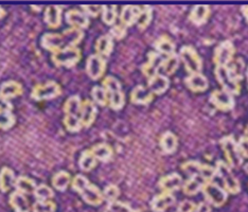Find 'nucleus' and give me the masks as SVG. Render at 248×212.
<instances>
[{
	"label": "nucleus",
	"instance_id": "obj_38",
	"mask_svg": "<svg viewBox=\"0 0 248 212\" xmlns=\"http://www.w3.org/2000/svg\"><path fill=\"white\" fill-rule=\"evenodd\" d=\"M82 107V101L78 96H71L66 100L64 104L65 115L80 116Z\"/></svg>",
	"mask_w": 248,
	"mask_h": 212
},
{
	"label": "nucleus",
	"instance_id": "obj_40",
	"mask_svg": "<svg viewBox=\"0 0 248 212\" xmlns=\"http://www.w3.org/2000/svg\"><path fill=\"white\" fill-rule=\"evenodd\" d=\"M92 97L94 104L100 106H106L108 104V96L103 86H94L92 89Z\"/></svg>",
	"mask_w": 248,
	"mask_h": 212
},
{
	"label": "nucleus",
	"instance_id": "obj_45",
	"mask_svg": "<svg viewBox=\"0 0 248 212\" xmlns=\"http://www.w3.org/2000/svg\"><path fill=\"white\" fill-rule=\"evenodd\" d=\"M15 124V116L12 111L0 110V130H9Z\"/></svg>",
	"mask_w": 248,
	"mask_h": 212
},
{
	"label": "nucleus",
	"instance_id": "obj_7",
	"mask_svg": "<svg viewBox=\"0 0 248 212\" xmlns=\"http://www.w3.org/2000/svg\"><path fill=\"white\" fill-rule=\"evenodd\" d=\"M202 191L205 195L206 202L214 206V207H221L226 203L228 198L227 191L218 183L213 182H208Z\"/></svg>",
	"mask_w": 248,
	"mask_h": 212
},
{
	"label": "nucleus",
	"instance_id": "obj_15",
	"mask_svg": "<svg viewBox=\"0 0 248 212\" xmlns=\"http://www.w3.org/2000/svg\"><path fill=\"white\" fill-rule=\"evenodd\" d=\"M183 178L178 173H171L160 178L158 186L162 192H174L183 187Z\"/></svg>",
	"mask_w": 248,
	"mask_h": 212
},
{
	"label": "nucleus",
	"instance_id": "obj_37",
	"mask_svg": "<svg viewBox=\"0 0 248 212\" xmlns=\"http://www.w3.org/2000/svg\"><path fill=\"white\" fill-rule=\"evenodd\" d=\"M90 150H92V152L93 153L97 160L106 163V161L110 160V158L112 157V149L106 143H98Z\"/></svg>",
	"mask_w": 248,
	"mask_h": 212
},
{
	"label": "nucleus",
	"instance_id": "obj_58",
	"mask_svg": "<svg viewBox=\"0 0 248 212\" xmlns=\"http://www.w3.org/2000/svg\"><path fill=\"white\" fill-rule=\"evenodd\" d=\"M244 170H245V172L247 173V174H248V163L244 166Z\"/></svg>",
	"mask_w": 248,
	"mask_h": 212
},
{
	"label": "nucleus",
	"instance_id": "obj_18",
	"mask_svg": "<svg viewBox=\"0 0 248 212\" xmlns=\"http://www.w3.org/2000/svg\"><path fill=\"white\" fill-rule=\"evenodd\" d=\"M66 22L72 28H78V29H86L89 25L88 16L78 10H69L65 15Z\"/></svg>",
	"mask_w": 248,
	"mask_h": 212
},
{
	"label": "nucleus",
	"instance_id": "obj_4",
	"mask_svg": "<svg viewBox=\"0 0 248 212\" xmlns=\"http://www.w3.org/2000/svg\"><path fill=\"white\" fill-rule=\"evenodd\" d=\"M179 59L190 75L200 74L202 68V61L196 50L191 46H184L179 51Z\"/></svg>",
	"mask_w": 248,
	"mask_h": 212
},
{
	"label": "nucleus",
	"instance_id": "obj_48",
	"mask_svg": "<svg viewBox=\"0 0 248 212\" xmlns=\"http://www.w3.org/2000/svg\"><path fill=\"white\" fill-rule=\"evenodd\" d=\"M199 174L202 178H204V180H206V182H212L213 178L217 176L216 167L202 164V167H201V170H200Z\"/></svg>",
	"mask_w": 248,
	"mask_h": 212
},
{
	"label": "nucleus",
	"instance_id": "obj_6",
	"mask_svg": "<svg viewBox=\"0 0 248 212\" xmlns=\"http://www.w3.org/2000/svg\"><path fill=\"white\" fill-rule=\"evenodd\" d=\"M52 62L59 67H73L81 60V50L77 47H67L52 53Z\"/></svg>",
	"mask_w": 248,
	"mask_h": 212
},
{
	"label": "nucleus",
	"instance_id": "obj_16",
	"mask_svg": "<svg viewBox=\"0 0 248 212\" xmlns=\"http://www.w3.org/2000/svg\"><path fill=\"white\" fill-rule=\"evenodd\" d=\"M175 197L170 192H162L151 200V209L154 212H165L175 203Z\"/></svg>",
	"mask_w": 248,
	"mask_h": 212
},
{
	"label": "nucleus",
	"instance_id": "obj_34",
	"mask_svg": "<svg viewBox=\"0 0 248 212\" xmlns=\"http://www.w3.org/2000/svg\"><path fill=\"white\" fill-rule=\"evenodd\" d=\"M179 63H180L179 55L174 53L170 55V57H167V59L163 60V62L159 68V72L162 71L165 76H171L177 70Z\"/></svg>",
	"mask_w": 248,
	"mask_h": 212
},
{
	"label": "nucleus",
	"instance_id": "obj_36",
	"mask_svg": "<svg viewBox=\"0 0 248 212\" xmlns=\"http://www.w3.org/2000/svg\"><path fill=\"white\" fill-rule=\"evenodd\" d=\"M71 182V176L66 171H60L55 173L52 177V186L59 191H65Z\"/></svg>",
	"mask_w": 248,
	"mask_h": 212
},
{
	"label": "nucleus",
	"instance_id": "obj_2",
	"mask_svg": "<svg viewBox=\"0 0 248 212\" xmlns=\"http://www.w3.org/2000/svg\"><path fill=\"white\" fill-rule=\"evenodd\" d=\"M103 87L105 88L107 96H108L109 107L114 110L121 109L125 103V98H124L119 80L111 76H106L103 80Z\"/></svg>",
	"mask_w": 248,
	"mask_h": 212
},
{
	"label": "nucleus",
	"instance_id": "obj_13",
	"mask_svg": "<svg viewBox=\"0 0 248 212\" xmlns=\"http://www.w3.org/2000/svg\"><path fill=\"white\" fill-rule=\"evenodd\" d=\"M42 46L48 51L55 53L60 50L67 48L63 34L60 33H46L42 37Z\"/></svg>",
	"mask_w": 248,
	"mask_h": 212
},
{
	"label": "nucleus",
	"instance_id": "obj_54",
	"mask_svg": "<svg viewBox=\"0 0 248 212\" xmlns=\"http://www.w3.org/2000/svg\"><path fill=\"white\" fill-rule=\"evenodd\" d=\"M194 212H211V206L208 202H201L196 205Z\"/></svg>",
	"mask_w": 248,
	"mask_h": 212
},
{
	"label": "nucleus",
	"instance_id": "obj_19",
	"mask_svg": "<svg viewBox=\"0 0 248 212\" xmlns=\"http://www.w3.org/2000/svg\"><path fill=\"white\" fill-rule=\"evenodd\" d=\"M170 86V80L165 75L157 74L148 80V88L153 94H162Z\"/></svg>",
	"mask_w": 248,
	"mask_h": 212
},
{
	"label": "nucleus",
	"instance_id": "obj_8",
	"mask_svg": "<svg viewBox=\"0 0 248 212\" xmlns=\"http://www.w3.org/2000/svg\"><path fill=\"white\" fill-rule=\"evenodd\" d=\"M61 87L54 81H48L44 84H37L31 91V98L35 101L51 100L61 94Z\"/></svg>",
	"mask_w": 248,
	"mask_h": 212
},
{
	"label": "nucleus",
	"instance_id": "obj_39",
	"mask_svg": "<svg viewBox=\"0 0 248 212\" xmlns=\"http://www.w3.org/2000/svg\"><path fill=\"white\" fill-rule=\"evenodd\" d=\"M152 15H153V10L149 5H144L141 7V12H140L136 24L140 30L145 29L146 27L150 25L152 20Z\"/></svg>",
	"mask_w": 248,
	"mask_h": 212
},
{
	"label": "nucleus",
	"instance_id": "obj_22",
	"mask_svg": "<svg viewBox=\"0 0 248 212\" xmlns=\"http://www.w3.org/2000/svg\"><path fill=\"white\" fill-rule=\"evenodd\" d=\"M9 203L15 212H30L31 211V206L27 197L25 194H22L18 191H14L13 193H11L9 197Z\"/></svg>",
	"mask_w": 248,
	"mask_h": 212
},
{
	"label": "nucleus",
	"instance_id": "obj_24",
	"mask_svg": "<svg viewBox=\"0 0 248 212\" xmlns=\"http://www.w3.org/2000/svg\"><path fill=\"white\" fill-rule=\"evenodd\" d=\"M154 94L151 92L150 89L142 85H138L135 87L131 93V101L134 104L146 105L152 102Z\"/></svg>",
	"mask_w": 248,
	"mask_h": 212
},
{
	"label": "nucleus",
	"instance_id": "obj_32",
	"mask_svg": "<svg viewBox=\"0 0 248 212\" xmlns=\"http://www.w3.org/2000/svg\"><path fill=\"white\" fill-rule=\"evenodd\" d=\"M15 181L16 177L14 171L8 167H3L0 171V190L2 192H8L15 185Z\"/></svg>",
	"mask_w": 248,
	"mask_h": 212
},
{
	"label": "nucleus",
	"instance_id": "obj_44",
	"mask_svg": "<svg viewBox=\"0 0 248 212\" xmlns=\"http://www.w3.org/2000/svg\"><path fill=\"white\" fill-rule=\"evenodd\" d=\"M56 205L52 200H36L32 206L33 212H55Z\"/></svg>",
	"mask_w": 248,
	"mask_h": 212
},
{
	"label": "nucleus",
	"instance_id": "obj_59",
	"mask_svg": "<svg viewBox=\"0 0 248 212\" xmlns=\"http://www.w3.org/2000/svg\"><path fill=\"white\" fill-rule=\"evenodd\" d=\"M129 212H140L139 210H137V209H131V211Z\"/></svg>",
	"mask_w": 248,
	"mask_h": 212
},
{
	"label": "nucleus",
	"instance_id": "obj_55",
	"mask_svg": "<svg viewBox=\"0 0 248 212\" xmlns=\"http://www.w3.org/2000/svg\"><path fill=\"white\" fill-rule=\"evenodd\" d=\"M241 11H242V14H243L246 21L248 22V5H243V7L241 8Z\"/></svg>",
	"mask_w": 248,
	"mask_h": 212
},
{
	"label": "nucleus",
	"instance_id": "obj_50",
	"mask_svg": "<svg viewBox=\"0 0 248 212\" xmlns=\"http://www.w3.org/2000/svg\"><path fill=\"white\" fill-rule=\"evenodd\" d=\"M83 12L85 13L88 17H97L102 13L103 5H82Z\"/></svg>",
	"mask_w": 248,
	"mask_h": 212
},
{
	"label": "nucleus",
	"instance_id": "obj_23",
	"mask_svg": "<svg viewBox=\"0 0 248 212\" xmlns=\"http://www.w3.org/2000/svg\"><path fill=\"white\" fill-rule=\"evenodd\" d=\"M140 12H141V7H137V5H125V7H123L120 13L121 24L126 28L136 24Z\"/></svg>",
	"mask_w": 248,
	"mask_h": 212
},
{
	"label": "nucleus",
	"instance_id": "obj_57",
	"mask_svg": "<svg viewBox=\"0 0 248 212\" xmlns=\"http://www.w3.org/2000/svg\"><path fill=\"white\" fill-rule=\"evenodd\" d=\"M243 137H245L246 139H248V124H247V126H246V128H245V131H244Z\"/></svg>",
	"mask_w": 248,
	"mask_h": 212
},
{
	"label": "nucleus",
	"instance_id": "obj_60",
	"mask_svg": "<svg viewBox=\"0 0 248 212\" xmlns=\"http://www.w3.org/2000/svg\"><path fill=\"white\" fill-rule=\"evenodd\" d=\"M246 76H247V84H248V68H247V71H246Z\"/></svg>",
	"mask_w": 248,
	"mask_h": 212
},
{
	"label": "nucleus",
	"instance_id": "obj_20",
	"mask_svg": "<svg viewBox=\"0 0 248 212\" xmlns=\"http://www.w3.org/2000/svg\"><path fill=\"white\" fill-rule=\"evenodd\" d=\"M186 85L194 92H202L205 91L208 88V85H209V82H208V79L204 76L200 74H193L190 75L187 79L185 80Z\"/></svg>",
	"mask_w": 248,
	"mask_h": 212
},
{
	"label": "nucleus",
	"instance_id": "obj_9",
	"mask_svg": "<svg viewBox=\"0 0 248 212\" xmlns=\"http://www.w3.org/2000/svg\"><path fill=\"white\" fill-rule=\"evenodd\" d=\"M214 74H216L217 79L219 84L222 85L223 91H227L229 93L238 94L241 91L240 82L236 81L233 76L230 74L229 69L226 67H217L216 70H214Z\"/></svg>",
	"mask_w": 248,
	"mask_h": 212
},
{
	"label": "nucleus",
	"instance_id": "obj_31",
	"mask_svg": "<svg viewBox=\"0 0 248 212\" xmlns=\"http://www.w3.org/2000/svg\"><path fill=\"white\" fill-rule=\"evenodd\" d=\"M112 48H114V43H112V37L109 34L100 36L95 43V51L102 58L108 57L112 51Z\"/></svg>",
	"mask_w": 248,
	"mask_h": 212
},
{
	"label": "nucleus",
	"instance_id": "obj_3",
	"mask_svg": "<svg viewBox=\"0 0 248 212\" xmlns=\"http://www.w3.org/2000/svg\"><path fill=\"white\" fill-rule=\"evenodd\" d=\"M216 170L217 175L221 177L224 186L223 188L227 191V193L238 194L241 191V183L238 181V178L233 175L231 168L226 161L218 160L216 166Z\"/></svg>",
	"mask_w": 248,
	"mask_h": 212
},
{
	"label": "nucleus",
	"instance_id": "obj_21",
	"mask_svg": "<svg viewBox=\"0 0 248 212\" xmlns=\"http://www.w3.org/2000/svg\"><path fill=\"white\" fill-rule=\"evenodd\" d=\"M207 182H206V180H204L200 174L190 176L189 180L183 185L184 193L190 195V197H193V195L202 190V188H204Z\"/></svg>",
	"mask_w": 248,
	"mask_h": 212
},
{
	"label": "nucleus",
	"instance_id": "obj_47",
	"mask_svg": "<svg viewBox=\"0 0 248 212\" xmlns=\"http://www.w3.org/2000/svg\"><path fill=\"white\" fill-rule=\"evenodd\" d=\"M201 167H202V164L200 161L190 160V161H186L185 164L182 165V169L184 170V172L187 173L189 176H193V175L199 174Z\"/></svg>",
	"mask_w": 248,
	"mask_h": 212
},
{
	"label": "nucleus",
	"instance_id": "obj_17",
	"mask_svg": "<svg viewBox=\"0 0 248 212\" xmlns=\"http://www.w3.org/2000/svg\"><path fill=\"white\" fill-rule=\"evenodd\" d=\"M95 117H97V106H95L94 102L88 99L85 100L84 102H82V107H81V113H80L82 126L89 127L94 122Z\"/></svg>",
	"mask_w": 248,
	"mask_h": 212
},
{
	"label": "nucleus",
	"instance_id": "obj_42",
	"mask_svg": "<svg viewBox=\"0 0 248 212\" xmlns=\"http://www.w3.org/2000/svg\"><path fill=\"white\" fill-rule=\"evenodd\" d=\"M33 195L35 197L36 200H51L54 197V192L49 186L42 183V185L36 186Z\"/></svg>",
	"mask_w": 248,
	"mask_h": 212
},
{
	"label": "nucleus",
	"instance_id": "obj_35",
	"mask_svg": "<svg viewBox=\"0 0 248 212\" xmlns=\"http://www.w3.org/2000/svg\"><path fill=\"white\" fill-rule=\"evenodd\" d=\"M97 161L98 160L94 157L92 150H85L81 154L80 159H78V166H80L81 170L89 172L92 171L95 166H97Z\"/></svg>",
	"mask_w": 248,
	"mask_h": 212
},
{
	"label": "nucleus",
	"instance_id": "obj_5",
	"mask_svg": "<svg viewBox=\"0 0 248 212\" xmlns=\"http://www.w3.org/2000/svg\"><path fill=\"white\" fill-rule=\"evenodd\" d=\"M219 143H221L225 156H226L227 164L230 168H239L243 163L244 158L242 157L238 148V143L234 140V138L232 136H225L221 139Z\"/></svg>",
	"mask_w": 248,
	"mask_h": 212
},
{
	"label": "nucleus",
	"instance_id": "obj_1",
	"mask_svg": "<svg viewBox=\"0 0 248 212\" xmlns=\"http://www.w3.org/2000/svg\"><path fill=\"white\" fill-rule=\"evenodd\" d=\"M72 189L76 192L81 195L84 202L92 206H100L103 203V193L100 189L90 182L87 178L82 175L78 174L71 182Z\"/></svg>",
	"mask_w": 248,
	"mask_h": 212
},
{
	"label": "nucleus",
	"instance_id": "obj_56",
	"mask_svg": "<svg viewBox=\"0 0 248 212\" xmlns=\"http://www.w3.org/2000/svg\"><path fill=\"white\" fill-rule=\"evenodd\" d=\"M4 14H5V11H4L1 7H0V19H1V18L3 17Z\"/></svg>",
	"mask_w": 248,
	"mask_h": 212
},
{
	"label": "nucleus",
	"instance_id": "obj_30",
	"mask_svg": "<svg viewBox=\"0 0 248 212\" xmlns=\"http://www.w3.org/2000/svg\"><path fill=\"white\" fill-rule=\"evenodd\" d=\"M36 182L33 181L32 178L28 176H19L16 178L14 187L16 188V191H18L25 195H29L34 193L36 188Z\"/></svg>",
	"mask_w": 248,
	"mask_h": 212
},
{
	"label": "nucleus",
	"instance_id": "obj_51",
	"mask_svg": "<svg viewBox=\"0 0 248 212\" xmlns=\"http://www.w3.org/2000/svg\"><path fill=\"white\" fill-rule=\"evenodd\" d=\"M196 208V205L192 200L185 199L178 205L177 210L180 212H194Z\"/></svg>",
	"mask_w": 248,
	"mask_h": 212
},
{
	"label": "nucleus",
	"instance_id": "obj_52",
	"mask_svg": "<svg viewBox=\"0 0 248 212\" xmlns=\"http://www.w3.org/2000/svg\"><path fill=\"white\" fill-rule=\"evenodd\" d=\"M238 143V148L240 153L242 155L243 158H248V139H246L245 137L242 136L240 138V140L236 142Z\"/></svg>",
	"mask_w": 248,
	"mask_h": 212
},
{
	"label": "nucleus",
	"instance_id": "obj_53",
	"mask_svg": "<svg viewBox=\"0 0 248 212\" xmlns=\"http://www.w3.org/2000/svg\"><path fill=\"white\" fill-rule=\"evenodd\" d=\"M12 109H13V105L10 102V100L0 96V110L12 111Z\"/></svg>",
	"mask_w": 248,
	"mask_h": 212
},
{
	"label": "nucleus",
	"instance_id": "obj_12",
	"mask_svg": "<svg viewBox=\"0 0 248 212\" xmlns=\"http://www.w3.org/2000/svg\"><path fill=\"white\" fill-rule=\"evenodd\" d=\"M210 102L219 110H231L234 107V99L231 93L218 89L211 92Z\"/></svg>",
	"mask_w": 248,
	"mask_h": 212
},
{
	"label": "nucleus",
	"instance_id": "obj_28",
	"mask_svg": "<svg viewBox=\"0 0 248 212\" xmlns=\"http://www.w3.org/2000/svg\"><path fill=\"white\" fill-rule=\"evenodd\" d=\"M45 21L50 28H58L62 22V7L59 5H51L45 11Z\"/></svg>",
	"mask_w": 248,
	"mask_h": 212
},
{
	"label": "nucleus",
	"instance_id": "obj_33",
	"mask_svg": "<svg viewBox=\"0 0 248 212\" xmlns=\"http://www.w3.org/2000/svg\"><path fill=\"white\" fill-rule=\"evenodd\" d=\"M62 34H63L65 38L67 47H77V45L80 43L84 37V33L81 29L72 28V27L69 28V29L65 30Z\"/></svg>",
	"mask_w": 248,
	"mask_h": 212
},
{
	"label": "nucleus",
	"instance_id": "obj_14",
	"mask_svg": "<svg viewBox=\"0 0 248 212\" xmlns=\"http://www.w3.org/2000/svg\"><path fill=\"white\" fill-rule=\"evenodd\" d=\"M163 60L165 59H162L161 54L156 51H152L148 54V62L143 64L141 67L142 74L148 77V80L157 74H159V68Z\"/></svg>",
	"mask_w": 248,
	"mask_h": 212
},
{
	"label": "nucleus",
	"instance_id": "obj_41",
	"mask_svg": "<svg viewBox=\"0 0 248 212\" xmlns=\"http://www.w3.org/2000/svg\"><path fill=\"white\" fill-rule=\"evenodd\" d=\"M64 125L66 127V130L71 133H77L83 127L80 116H73V115H65Z\"/></svg>",
	"mask_w": 248,
	"mask_h": 212
},
{
	"label": "nucleus",
	"instance_id": "obj_27",
	"mask_svg": "<svg viewBox=\"0 0 248 212\" xmlns=\"http://www.w3.org/2000/svg\"><path fill=\"white\" fill-rule=\"evenodd\" d=\"M209 14H210L209 5L199 4V5H195V7L192 9V11H191L189 18L194 25L201 26L207 21L208 17H209Z\"/></svg>",
	"mask_w": 248,
	"mask_h": 212
},
{
	"label": "nucleus",
	"instance_id": "obj_26",
	"mask_svg": "<svg viewBox=\"0 0 248 212\" xmlns=\"http://www.w3.org/2000/svg\"><path fill=\"white\" fill-rule=\"evenodd\" d=\"M159 146L165 154H172L176 151L178 147V139L176 135L172 132H166L162 134L159 140Z\"/></svg>",
	"mask_w": 248,
	"mask_h": 212
},
{
	"label": "nucleus",
	"instance_id": "obj_49",
	"mask_svg": "<svg viewBox=\"0 0 248 212\" xmlns=\"http://www.w3.org/2000/svg\"><path fill=\"white\" fill-rule=\"evenodd\" d=\"M126 34V27L123 26L122 24L119 25H114L110 29L109 35L112 38H116V40H121Z\"/></svg>",
	"mask_w": 248,
	"mask_h": 212
},
{
	"label": "nucleus",
	"instance_id": "obj_61",
	"mask_svg": "<svg viewBox=\"0 0 248 212\" xmlns=\"http://www.w3.org/2000/svg\"><path fill=\"white\" fill-rule=\"evenodd\" d=\"M175 212H180V211H178V210H176V211H175Z\"/></svg>",
	"mask_w": 248,
	"mask_h": 212
},
{
	"label": "nucleus",
	"instance_id": "obj_62",
	"mask_svg": "<svg viewBox=\"0 0 248 212\" xmlns=\"http://www.w3.org/2000/svg\"><path fill=\"white\" fill-rule=\"evenodd\" d=\"M104 212H108V211H106V210H105V211H104Z\"/></svg>",
	"mask_w": 248,
	"mask_h": 212
},
{
	"label": "nucleus",
	"instance_id": "obj_29",
	"mask_svg": "<svg viewBox=\"0 0 248 212\" xmlns=\"http://www.w3.org/2000/svg\"><path fill=\"white\" fill-rule=\"evenodd\" d=\"M154 47L156 49V52H158L161 55H170L175 53V44L173 43L170 37L168 36H161L157 40L154 44Z\"/></svg>",
	"mask_w": 248,
	"mask_h": 212
},
{
	"label": "nucleus",
	"instance_id": "obj_10",
	"mask_svg": "<svg viewBox=\"0 0 248 212\" xmlns=\"http://www.w3.org/2000/svg\"><path fill=\"white\" fill-rule=\"evenodd\" d=\"M234 46L229 41H225L221 43L214 50L213 62L217 67H226L233 61L234 55Z\"/></svg>",
	"mask_w": 248,
	"mask_h": 212
},
{
	"label": "nucleus",
	"instance_id": "obj_46",
	"mask_svg": "<svg viewBox=\"0 0 248 212\" xmlns=\"http://www.w3.org/2000/svg\"><path fill=\"white\" fill-rule=\"evenodd\" d=\"M103 198L107 203L116 202L120 195V189L116 185H108L106 186L103 190Z\"/></svg>",
	"mask_w": 248,
	"mask_h": 212
},
{
	"label": "nucleus",
	"instance_id": "obj_25",
	"mask_svg": "<svg viewBox=\"0 0 248 212\" xmlns=\"http://www.w3.org/2000/svg\"><path fill=\"white\" fill-rule=\"evenodd\" d=\"M22 91V85L16 81H7L0 86V96L8 100L21 96Z\"/></svg>",
	"mask_w": 248,
	"mask_h": 212
},
{
	"label": "nucleus",
	"instance_id": "obj_11",
	"mask_svg": "<svg viewBox=\"0 0 248 212\" xmlns=\"http://www.w3.org/2000/svg\"><path fill=\"white\" fill-rule=\"evenodd\" d=\"M106 69V62L104 58L99 54H93L87 59L86 72L92 80H99L104 75Z\"/></svg>",
	"mask_w": 248,
	"mask_h": 212
},
{
	"label": "nucleus",
	"instance_id": "obj_43",
	"mask_svg": "<svg viewBox=\"0 0 248 212\" xmlns=\"http://www.w3.org/2000/svg\"><path fill=\"white\" fill-rule=\"evenodd\" d=\"M102 20L106 25H115L117 20V7L116 5H103L102 9Z\"/></svg>",
	"mask_w": 248,
	"mask_h": 212
}]
</instances>
